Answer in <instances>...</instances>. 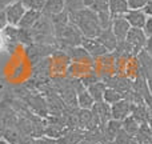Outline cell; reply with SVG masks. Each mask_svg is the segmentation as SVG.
<instances>
[{"label":"cell","mask_w":152,"mask_h":144,"mask_svg":"<svg viewBox=\"0 0 152 144\" xmlns=\"http://www.w3.org/2000/svg\"><path fill=\"white\" fill-rule=\"evenodd\" d=\"M69 21L77 27V29L81 32L83 37H88V39H94L99 35L102 31L99 24V18L95 11L91 8H81V10L76 11V12L68 13Z\"/></svg>","instance_id":"obj_1"},{"label":"cell","mask_w":152,"mask_h":144,"mask_svg":"<svg viewBox=\"0 0 152 144\" xmlns=\"http://www.w3.org/2000/svg\"><path fill=\"white\" fill-rule=\"evenodd\" d=\"M147 35L144 34L142 28H131L127 34L126 42L128 43V45L131 47L134 56H136L139 52H142L145 47V43H147Z\"/></svg>","instance_id":"obj_2"},{"label":"cell","mask_w":152,"mask_h":144,"mask_svg":"<svg viewBox=\"0 0 152 144\" xmlns=\"http://www.w3.org/2000/svg\"><path fill=\"white\" fill-rule=\"evenodd\" d=\"M56 51L55 47L50 44H40V43H32V44L27 45V55L31 59V61H42V59L50 56Z\"/></svg>","instance_id":"obj_3"},{"label":"cell","mask_w":152,"mask_h":144,"mask_svg":"<svg viewBox=\"0 0 152 144\" xmlns=\"http://www.w3.org/2000/svg\"><path fill=\"white\" fill-rule=\"evenodd\" d=\"M63 52L68 56L69 61H72V63H81V64H88V66H92V64L95 63L94 58H92L81 45H77V47H68V48H66V50H63Z\"/></svg>","instance_id":"obj_4"},{"label":"cell","mask_w":152,"mask_h":144,"mask_svg":"<svg viewBox=\"0 0 152 144\" xmlns=\"http://www.w3.org/2000/svg\"><path fill=\"white\" fill-rule=\"evenodd\" d=\"M4 11H5V15H7L8 26L18 27L19 21L21 20V18H23L24 12L27 11V8L21 4L20 0H15V1L8 5Z\"/></svg>","instance_id":"obj_5"},{"label":"cell","mask_w":152,"mask_h":144,"mask_svg":"<svg viewBox=\"0 0 152 144\" xmlns=\"http://www.w3.org/2000/svg\"><path fill=\"white\" fill-rule=\"evenodd\" d=\"M132 112V103L127 99H121L120 102L111 105V119L123 121L127 116H129Z\"/></svg>","instance_id":"obj_6"},{"label":"cell","mask_w":152,"mask_h":144,"mask_svg":"<svg viewBox=\"0 0 152 144\" xmlns=\"http://www.w3.org/2000/svg\"><path fill=\"white\" fill-rule=\"evenodd\" d=\"M81 47L89 53V55L95 59L100 58V56H104L108 53V51L105 50L104 47L102 45V43L94 37V39H88V37H83V42H81Z\"/></svg>","instance_id":"obj_7"},{"label":"cell","mask_w":152,"mask_h":144,"mask_svg":"<svg viewBox=\"0 0 152 144\" xmlns=\"http://www.w3.org/2000/svg\"><path fill=\"white\" fill-rule=\"evenodd\" d=\"M111 29H112L113 35L116 36V39L119 42L121 40H126L127 34L131 29V26L128 24V21L126 20V18H115L112 19V26H111Z\"/></svg>","instance_id":"obj_8"},{"label":"cell","mask_w":152,"mask_h":144,"mask_svg":"<svg viewBox=\"0 0 152 144\" xmlns=\"http://www.w3.org/2000/svg\"><path fill=\"white\" fill-rule=\"evenodd\" d=\"M96 39L102 43V45L108 51V52H113L118 45L119 40L116 39V36L113 35L112 29L111 28H107V29H102L99 32V35L96 36Z\"/></svg>","instance_id":"obj_9"},{"label":"cell","mask_w":152,"mask_h":144,"mask_svg":"<svg viewBox=\"0 0 152 144\" xmlns=\"http://www.w3.org/2000/svg\"><path fill=\"white\" fill-rule=\"evenodd\" d=\"M126 20L128 21V24L131 26V28H142L144 27L145 21H147L148 16L144 13L143 10H129L126 13Z\"/></svg>","instance_id":"obj_10"},{"label":"cell","mask_w":152,"mask_h":144,"mask_svg":"<svg viewBox=\"0 0 152 144\" xmlns=\"http://www.w3.org/2000/svg\"><path fill=\"white\" fill-rule=\"evenodd\" d=\"M86 136V131L81 129H71L68 128L60 137L56 139L58 144H79Z\"/></svg>","instance_id":"obj_11"},{"label":"cell","mask_w":152,"mask_h":144,"mask_svg":"<svg viewBox=\"0 0 152 144\" xmlns=\"http://www.w3.org/2000/svg\"><path fill=\"white\" fill-rule=\"evenodd\" d=\"M42 16V11H36V10H27L24 12L21 20L19 21L18 27L21 29H31L32 27L36 24V21L39 20V18Z\"/></svg>","instance_id":"obj_12"},{"label":"cell","mask_w":152,"mask_h":144,"mask_svg":"<svg viewBox=\"0 0 152 144\" xmlns=\"http://www.w3.org/2000/svg\"><path fill=\"white\" fill-rule=\"evenodd\" d=\"M112 19L115 18H123L129 11L127 0H110V7H108Z\"/></svg>","instance_id":"obj_13"},{"label":"cell","mask_w":152,"mask_h":144,"mask_svg":"<svg viewBox=\"0 0 152 144\" xmlns=\"http://www.w3.org/2000/svg\"><path fill=\"white\" fill-rule=\"evenodd\" d=\"M121 129V121L115 120V119H111L103 127V131H104V139L107 142H112L116 137V135L119 134V131Z\"/></svg>","instance_id":"obj_14"},{"label":"cell","mask_w":152,"mask_h":144,"mask_svg":"<svg viewBox=\"0 0 152 144\" xmlns=\"http://www.w3.org/2000/svg\"><path fill=\"white\" fill-rule=\"evenodd\" d=\"M94 104L95 100L87 88L77 92V108H80V110H92Z\"/></svg>","instance_id":"obj_15"},{"label":"cell","mask_w":152,"mask_h":144,"mask_svg":"<svg viewBox=\"0 0 152 144\" xmlns=\"http://www.w3.org/2000/svg\"><path fill=\"white\" fill-rule=\"evenodd\" d=\"M140 126H142V124H140L132 115L127 116V118L121 121V128H123L127 134H129L131 136H135V137H136L137 132H139Z\"/></svg>","instance_id":"obj_16"},{"label":"cell","mask_w":152,"mask_h":144,"mask_svg":"<svg viewBox=\"0 0 152 144\" xmlns=\"http://www.w3.org/2000/svg\"><path fill=\"white\" fill-rule=\"evenodd\" d=\"M105 88H107V86H105V83L103 80H97L96 83H94V84H91L89 87H87L88 92L91 94V96L94 97L95 103L96 102H103V95H104Z\"/></svg>","instance_id":"obj_17"},{"label":"cell","mask_w":152,"mask_h":144,"mask_svg":"<svg viewBox=\"0 0 152 144\" xmlns=\"http://www.w3.org/2000/svg\"><path fill=\"white\" fill-rule=\"evenodd\" d=\"M61 11H64V0H47L42 12L47 16H52Z\"/></svg>","instance_id":"obj_18"},{"label":"cell","mask_w":152,"mask_h":144,"mask_svg":"<svg viewBox=\"0 0 152 144\" xmlns=\"http://www.w3.org/2000/svg\"><path fill=\"white\" fill-rule=\"evenodd\" d=\"M121 99H123V95H121L120 92H118L116 89L111 88V87H107V88H105L104 95H103V102L104 103L112 105V104H115V103L120 102Z\"/></svg>","instance_id":"obj_19"},{"label":"cell","mask_w":152,"mask_h":144,"mask_svg":"<svg viewBox=\"0 0 152 144\" xmlns=\"http://www.w3.org/2000/svg\"><path fill=\"white\" fill-rule=\"evenodd\" d=\"M21 4L27 8V10H36V11H43L47 0H20Z\"/></svg>","instance_id":"obj_20"},{"label":"cell","mask_w":152,"mask_h":144,"mask_svg":"<svg viewBox=\"0 0 152 144\" xmlns=\"http://www.w3.org/2000/svg\"><path fill=\"white\" fill-rule=\"evenodd\" d=\"M81 8H84L83 0H64V10L68 13L76 12Z\"/></svg>","instance_id":"obj_21"},{"label":"cell","mask_w":152,"mask_h":144,"mask_svg":"<svg viewBox=\"0 0 152 144\" xmlns=\"http://www.w3.org/2000/svg\"><path fill=\"white\" fill-rule=\"evenodd\" d=\"M97 18H99L100 28L102 29L111 28V26H112V16H111L110 12H99Z\"/></svg>","instance_id":"obj_22"},{"label":"cell","mask_w":152,"mask_h":144,"mask_svg":"<svg viewBox=\"0 0 152 144\" xmlns=\"http://www.w3.org/2000/svg\"><path fill=\"white\" fill-rule=\"evenodd\" d=\"M108 7H110V0H94V3H92V5H91V10L95 11L96 13L110 12Z\"/></svg>","instance_id":"obj_23"},{"label":"cell","mask_w":152,"mask_h":144,"mask_svg":"<svg viewBox=\"0 0 152 144\" xmlns=\"http://www.w3.org/2000/svg\"><path fill=\"white\" fill-rule=\"evenodd\" d=\"M135 136H131L129 134H127L123 128L119 131V134L116 135V137L113 139V144H129L132 142Z\"/></svg>","instance_id":"obj_24"},{"label":"cell","mask_w":152,"mask_h":144,"mask_svg":"<svg viewBox=\"0 0 152 144\" xmlns=\"http://www.w3.org/2000/svg\"><path fill=\"white\" fill-rule=\"evenodd\" d=\"M148 0H127L129 10H143Z\"/></svg>","instance_id":"obj_25"},{"label":"cell","mask_w":152,"mask_h":144,"mask_svg":"<svg viewBox=\"0 0 152 144\" xmlns=\"http://www.w3.org/2000/svg\"><path fill=\"white\" fill-rule=\"evenodd\" d=\"M8 27V20H7V15H5L4 10H0V32H3L5 28Z\"/></svg>","instance_id":"obj_26"},{"label":"cell","mask_w":152,"mask_h":144,"mask_svg":"<svg viewBox=\"0 0 152 144\" xmlns=\"http://www.w3.org/2000/svg\"><path fill=\"white\" fill-rule=\"evenodd\" d=\"M143 31L147 35V37L152 36V16H148L147 18V21H145L144 27H143Z\"/></svg>","instance_id":"obj_27"},{"label":"cell","mask_w":152,"mask_h":144,"mask_svg":"<svg viewBox=\"0 0 152 144\" xmlns=\"http://www.w3.org/2000/svg\"><path fill=\"white\" fill-rule=\"evenodd\" d=\"M144 51L148 53V55L152 58V36H150L147 39V43H145V47H144Z\"/></svg>","instance_id":"obj_28"},{"label":"cell","mask_w":152,"mask_h":144,"mask_svg":"<svg viewBox=\"0 0 152 144\" xmlns=\"http://www.w3.org/2000/svg\"><path fill=\"white\" fill-rule=\"evenodd\" d=\"M143 11L147 16H152V0H148L147 4L143 7Z\"/></svg>","instance_id":"obj_29"},{"label":"cell","mask_w":152,"mask_h":144,"mask_svg":"<svg viewBox=\"0 0 152 144\" xmlns=\"http://www.w3.org/2000/svg\"><path fill=\"white\" fill-rule=\"evenodd\" d=\"M13 1H15V0H0V10H5V8L10 4H12Z\"/></svg>","instance_id":"obj_30"},{"label":"cell","mask_w":152,"mask_h":144,"mask_svg":"<svg viewBox=\"0 0 152 144\" xmlns=\"http://www.w3.org/2000/svg\"><path fill=\"white\" fill-rule=\"evenodd\" d=\"M147 84H148V88H150V92L152 94V72H151V75L148 76V79H147Z\"/></svg>","instance_id":"obj_31"},{"label":"cell","mask_w":152,"mask_h":144,"mask_svg":"<svg viewBox=\"0 0 152 144\" xmlns=\"http://www.w3.org/2000/svg\"><path fill=\"white\" fill-rule=\"evenodd\" d=\"M92 3H94V0H83V4L86 8H91Z\"/></svg>","instance_id":"obj_32"},{"label":"cell","mask_w":152,"mask_h":144,"mask_svg":"<svg viewBox=\"0 0 152 144\" xmlns=\"http://www.w3.org/2000/svg\"><path fill=\"white\" fill-rule=\"evenodd\" d=\"M4 45V37H3V35H1V32H0V48Z\"/></svg>","instance_id":"obj_33"},{"label":"cell","mask_w":152,"mask_h":144,"mask_svg":"<svg viewBox=\"0 0 152 144\" xmlns=\"http://www.w3.org/2000/svg\"><path fill=\"white\" fill-rule=\"evenodd\" d=\"M0 144H10V143H8L5 139H3V137H0Z\"/></svg>","instance_id":"obj_34"}]
</instances>
